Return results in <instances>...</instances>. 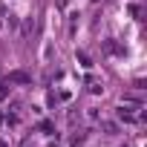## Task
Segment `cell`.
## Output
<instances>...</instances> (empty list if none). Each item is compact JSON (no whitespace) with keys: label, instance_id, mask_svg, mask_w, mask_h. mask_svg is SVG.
<instances>
[{"label":"cell","instance_id":"7a4b0ae2","mask_svg":"<svg viewBox=\"0 0 147 147\" xmlns=\"http://www.w3.org/2000/svg\"><path fill=\"white\" fill-rule=\"evenodd\" d=\"M3 18H6L9 29H18V15H12V12H9V15H3Z\"/></svg>","mask_w":147,"mask_h":147},{"label":"cell","instance_id":"6da1fadb","mask_svg":"<svg viewBox=\"0 0 147 147\" xmlns=\"http://www.w3.org/2000/svg\"><path fill=\"white\" fill-rule=\"evenodd\" d=\"M9 84H29L32 78L26 75V72H20V69H15V72H9V78H6Z\"/></svg>","mask_w":147,"mask_h":147},{"label":"cell","instance_id":"3957f363","mask_svg":"<svg viewBox=\"0 0 147 147\" xmlns=\"http://www.w3.org/2000/svg\"><path fill=\"white\" fill-rule=\"evenodd\" d=\"M32 32H35V20H32V18H29V20H26V23H23V35H26V38H29V35H32Z\"/></svg>","mask_w":147,"mask_h":147}]
</instances>
